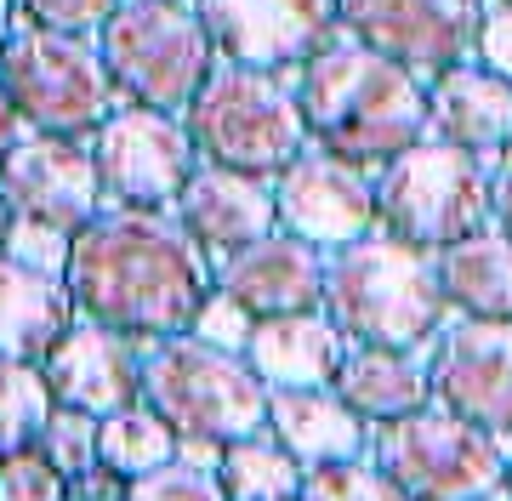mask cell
Segmentation results:
<instances>
[{
    "label": "cell",
    "instance_id": "1",
    "mask_svg": "<svg viewBox=\"0 0 512 501\" xmlns=\"http://www.w3.org/2000/svg\"><path fill=\"white\" fill-rule=\"evenodd\" d=\"M217 285V268L183 217L143 205H103L86 228H74L69 291L86 319H103L126 336H177Z\"/></svg>",
    "mask_w": 512,
    "mask_h": 501
},
{
    "label": "cell",
    "instance_id": "2",
    "mask_svg": "<svg viewBox=\"0 0 512 501\" xmlns=\"http://www.w3.org/2000/svg\"><path fill=\"white\" fill-rule=\"evenodd\" d=\"M296 103L308 120V143L365 171L427 137V80L353 40L348 29L296 69Z\"/></svg>",
    "mask_w": 512,
    "mask_h": 501
},
{
    "label": "cell",
    "instance_id": "3",
    "mask_svg": "<svg viewBox=\"0 0 512 501\" xmlns=\"http://www.w3.org/2000/svg\"><path fill=\"white\" fill-rule=\"evenodd\" d=\"M325 314L376 348H433L450 325V302L439 285V257L387 228L325 251Z\"/></svg>",
    "mask_w": 512,
    "mask_h": 501
},
{
    "label": "cell",
    "instance_id": "4",
    "mask_svg": "<svg viewBox=\"0 0 512 501\" xmlns=\"http://www.w3.org/2000/svg\"><path fill=\"white\" fill-rule=\"evenodd\" d=\"M188 137L211 166L279 177L308 149V120L296 103V69H251V63H217L194 103L183 109Z\"/></svg>",
    "mask_w": 512,
    "mask_h": 501
},
{
    "label": "cell",
    "instance_id": "5",
    "mask_svg": "<svg viewBox=\"0 0 512 501\" xmlns=\"http://www.w3.org/2000/svg\"><path fill=\"white\" fill-rule=\"evenodd\" d=\"M143 399L177 433H200L222 445L268 427V382L251 371V359L211 348L194 331L143 342Z\"/></svg>",
    "mask_w": 512,
    "mask_h": 501
},
{
    "label": "cell",
    "instance_id": "6",
    "mask_svg": "<svg viewBox=\"0 0 512 501\" xmlns=\"http://www.w3.org/2000/svg\"><path fill=\"white\" fill-rule=\"evenodd\" d=\"M490 217V160L444 143L416 137L387 166H376V228L410 245L444 251V245L478 234Z\"/></svg>",
    "mask_w": 512,
    "mask_h": 501
},
{
    "label": "cell",
    "instance_id": "7",
    "mask_svg": "<svg viewBox=\"0 0 512 501\" xmlns=\"http://www.w3.org/2000/svg\"><path fill=\"white\" fill-rule=\"evenodd\" d=\"M370 456L416 501H512L507 445L439 399L370 427Z\"/></svg>",
    "mask_w": 512,
    "mask_h": 501
},
{
    "label": "cell",
    "instance_id": "8",
    "mask_svg": "<svg viewBox=\"0 0 512 501\" xmlns=\"http://www.w3.org/2000/svg\"><path fill=\"white\" fill-rule=\"evenodd\" d=\"M0 80L6 97L18 103L29 131H69L92 137L126 97L114 86L97 35H69V29H40L18 23L0 46Z\"/></svg>",
    "mask_w": 512,
    "mask_h": 501
},
{
    "label": "cell",
    "instance_id": "9",
    "mask_svg": "<svg viewBox=\"0 0 512 501\" xmlns=\"http://www.w3.org/2000/svg\"><path fill=\"white\" fill-rule=\"evenodd\" d=\"M97 46L126 103L171 114H183L222 63L194 0H120L114 18L97 29Z\"/></svg>",
    "mask_w": 512,
    "mask_h": 501
},
{
    "label": "cell",
    "instance_id": "10",
    "mask_svg": "<svg viewBox=\"0 0 512 501\" xmlns=\"http://www.w3.org/2000/svg\"><path fill=\"white\" fill-rule=\"evenodd\" d=\"M92 154L103 177V205H143V211L177 205L183 183L200 166L183 114L143 109V103H120L92 131Z\"/></svg>",
    "mask_w": 512,
    "mask_h": 501
},
{
    "label": "cell",
    "instance_id": "11",
    "mask_svg": "<svg viewBox=\"0 0 512 501\" xmlns=\"http://www.w3.org/2000/svg\"><path fill=\"white\" fill-rule=\"evenodd\" d=\"M222 63L251 69H302L342 35L336 0H194Z\"/></svg>",
    "mask_w": 512,
    "mask_h": 501
},
{
    "label": "cell",
    "instance_id": "12",
    "mask_svg": "<svg viewBox=\"0 0 512 501\" xmlns=\"http://www.w3.org/2000/svg\"><path fill=\"white\" fill-rule=\"evenodd\" d=\"M336 6L353 40L416 69L421 80L467 63L484 18V0H336Z\"/></svg>",
    "mask_w": 512,
    "mask_h": 501
},
{
    "label": "cell",
    "instance_id": "13",
    "mask_svg": "<svg viewBox=\"0 0 512 501\" xmlns=\"http://www.w3.org/2000/svg\"><path fill=\"white\" fill-rule=\"evenodd\" d=\"M0 194L18 217H46L57 228H86L103 211L92 137L69 131H23L0 160Z\"/></svg>",
    "mask_w": 512,
    "mask_h": 501
},
{
    "label": "cell",
    "instance_id": "14",
    "mask_svg": "<svg viewBox=\"0 0 512 501\" xmlns=\"http://www.w3.org/2000/svg\"><path fill=\"white\" fill-rule=\"evenodd\" d=\"M274 200H279V228L302 234L319 251H336V245L376 228V171L308 143L274 177Z\"/></svg>",
    "mask_w": 512,
    "mask_h": 501
},
{
    "label": "cell",
    "instance_id": "15",
    "mask_svg": "<svg viewBox=\"0 0 512 501\" xmlns=\"http://www.w3.org/2000/svg\"><path fill=\"white\" fill-rule=\"evenodd\" d=\"M433 399L512 450V319H450L433 342Z\"/></svg>",
    "mask_w": 512,
    "mask_h": 501
},
{
    "label": "cell",
    "instance_id": "16",
    "mask_svg": "<svg viewBox=\"0 0 512 501\" xmlns=\"http://www.w3.org/2000/svg\"><path fill=\"white\" fill-rule=\"evenodd\" d=\"M46 382H52L57 405H80L92 416H114L143 399V336H126L103 325V319H74L69 336L57 342L46 359Z\"/></svg>",
    "mask_w": 512,
    "mask_h": 501
},
{
    "label": "cell",
    "instance_id": "17",
    "mask_svg": "<svg viewBox=\"0 0 512 501\" xmlns=\"http://www.w3.org/2000/svg\"><path fill=\"white\" fill-rule=\"evenodd\" d=\"M183 228L200 240V251L217 268L222 257L245 251L251 240L274 234L279 228V200H274V177H256V171H234V166H211L200 160L194 177L183 183L177 205H171Z\"/></svg>",
    "mask_w": 512,
    "mask_h": 501
},
{
    "label": "cell",
    "instance_id": "18",
    "mask_svg": "<svg viewBox=\"0 0 512 501\" xmlns=\"http://www.w3.org/2000/svg\"><path fill=\"white\" fill-rule=\"evenodd\" d=\"M217 285L234 291L256 319L325 308V251L308 245L302 234H291V228H274V234L251 240L245 251L222 257Z\"/></svg>",
    "mask_w": 512,
    "mask_h": 501
},
{
    "label": "cell",
    "instance_id": "19",
    "mask_svg": "<svg viewBox=\"0 0 512 501\" xmlns=\"http://www.w3.org/2000/svg\"><path fill=\"white\" fill-rule=\"evenodd\" d=\"M353 336L325 314V308H302V314H268L256 319L245 359L268 388H330L342 359H348Z\"/></svg>",
    "mask_w": 512,
    "mask_h": 501
},
{
    "label": "cell",
    "instance_id": "20",
    "mask_svg": "<svg viewBox=\"0 0 512 501\" xmlns=\"http://www.w3.org/2000/svg\"><path fill=\"white\" fill-rule=\"evenodd\" d=\"M427 131L478 160H495L512 143V80L490 75L473 57L433 75L427 80Z\"/></svg>",
    "mask_w": 512,
    "mask_h": 501
},
{
    "label": "cell",
    "instance_id": "21",
    "mask_svg": "<svg viewBox=\"0 0 512 501\" xmlns=\"http://www.w3.org/2000/svg\"><path fill=\"white\" fill-rule=\"evenodd\" d=\"M268 433L302 467L370 456V422L336 388H268Z\"/></svg>",
    "mask_w": 512,
    "mask_h": 501
},
{
    "label": "cell",
    "instance_id": "22",
    "mask_svg": "<svg viewBox=\"0 0 512 501\" xmlns=\"http://www.w3.org/2000/svg\"><path fill=\"white\" fill-rule=\"evenodd\" d=\"M330 388L342 393L370 427L399 422L410 410L433 405V348H376V342H353Z\"/></svg>",
    "mask_w": 512,
    "mask_h": 501
},
{
    "label": "cell",
    "instance_id": "23",
    "mask_svg": "<svg viewBox=\"0 0 512 501\" xmlns=\"http://www.w3.org/2000/svg\"><path fill=\"white\" fill-rule=\"evenodd\" d=\"M80 319L69 279L0 257V359H46Z\"/></svg>",
    "mask_w": 512,
    "mask_h": 501
},
{
    "label": "cell",
    "instance_id": "24",
    "mask_svg": "<svg viewBox=\"0 0 512 501\" xmlns=\"http://www.w3.org/2000/svg\"><path fill=\"white\" fill-rule=\"evenodd\" d=\"M450 314L461 319H512V234L484 223L478 234L433 251Z\"/></svg>",
    "mask_w": 512,
    "mask_h": 501
},
{
    "label": "cell",
    "instance_id": "25",
    "mask_svg": "<svg viewBox=\"0 0 512 501\" xmlns=\"http://www.w3.org/2000/svg\"><path fill=\"white\" fill-rule=\"evenodd\" d=\"M217 479H222V490H228V501H296V496H302L308 467L296 462L291 450L262 427V433L228 439Z\"/></svg>",
    "mask_w": 512,
    "mask_h": 501
},
{
    "label": "cell",
    "instance_id": "26",
    "mask_svg": "<svg viewBox=\"0 0 512 501\" xmlns=\"http://www.w3.org/2000/svg\"><path fill=\"white\" fill-rule=\"evenodd\" d=\"M97 456L114 467V473H126V479H143L154 467L177 462V427L165 422L160 410L137 399V405L114 410L103 416V433H97Z\"/></svg>",
    "mask_w": 512,
    "mask_h": 501
},
{
    "label": "cell",
    "instance_id": "27",
    "mask_svg": "<svg viewBox=\"0 0 512 501\" xmlns=\"http://www.w3.org/2000/svg\"><path fill=\"white\" fill-rule=\"evenodd\" d=\"M52 410H57V393L46 382V365H35V359H0V456L35 445Z\"/></svg>",
    "mask_w": 512,
    "mask_h": 501
},
{
    "label": "cell",
    "instance_id": "28",
    "mask_svg": "<svg viewBox=\"0 0 512 501\" xmlns=\"http://www.w3.org/2000/svg\"><path fill=\"white\" fill-rule=\"evenodd\" d=\"M296 501H416V496L399 479H387V467L376 456H353V462L308 467Z\"/></svg>",
    "mask_w": 512,
    "mask_h": 501
},
{
    "label": "cell",
    "instance_id": "29",
    "mask_svg": "<svg viewBox=\"0 0 512 501\" xmlns=\"http://www.w3.org/2000/svg\"><path fill=\"white\" fill-rule=\"evenodd\" d=\"M97 433H103V416H92V410H80V405H57L52 416H46V427H40L35 450L57 467V473L74 479V473H86L92 462H103V456H97Z\"/></svg>",
    "mask_w": 512,
    "mask_h": 501
},
{
    "label": "cell",
    "instance_id": "30",
    "mask_svg": "<svg viewBox=\"0 0 512 501\" xmlns=\"http://www.w3.org/2000/svg\"><path fill=\"white\" fill-rule=\"evenodd\" d=\"M0 257L23 262V268H40V274L69 279V257H74V228H57L46 217H18L12 211V228L0 240Z\"/></svg>",
    "mask_w": 512,
    "mask_h": 501
},
{
    "label": "cell",
    "instance_id": "31",
    "mask_svg": "<svg viewBox=\"0 0 512 501\" xmlns=\"http://www.w3.org/2000/svg\"><path fill=\"white\" fill-rule=\"evenodd\" d=\"M188 331L200 336V342H211V348L245 353V342H251V331H256V314L234 297V291L211 285V291H205V302L194 308V319H188Z\"/></svg>",
    "mask_w": 512,
    "mask_h": 501
},
{
    "label": "cell",
    "instance_id": "32",
    "mask_svg": "<svg viewBox=\"0 0 512 501\" xmlns=\"http://www.w3.org/2000/svg\"><path fill=\"white\" fill-rule=\"evenodd\" d=\"M0 501H69V473H57L35 445L0 456Z\"/></svg>",
    "mask_w": 512,
    "mask_h": 501
},
{
    "label": "cell",
    "instance_id": "33",
    "mask_svg": "<svg viewBox=\"0 0 512 501\" xmlns=\"http://www.w3.org/2000/svg\"><path fill=\"white\" fill-rule=\"evenodd\" d=\"M131 501H228L222 479L211 467H194V462H165L143 479H131Z\"/></svg>",
    "mask_w": 512,
    "mask_h": 501
},
{
    "label": "cell",
    "instance_id": "34",
    "mask_svg": "<svg viewBox=\"0 0 512 501\" xmlns=\"http://www.w3.org/2000/svg\"><path fill=\"white\" fill-rule=\"evenodd\" d=\"M18 23H40V29H69V35H97L114 18L120 0H12Z\"/></svg>",
    "mask_w": 512,
    "mask_h": 501
},
{
    "label": "cell",
    "instance_id": "35",
    "mask_svg": "<svg viewBox=\"0 0 512 501\" xmlns=\"http://www.w3.org/2000/svg\"><path fill=\"white\" fill-rule=\"evenodd\" d=\"M473 63H484L490 75L512 80V6L507 0H484L478 40H473Z\"/></svg>",
    "mask_w": 512,
    "mask_h": 501
},
{
    "label": "cell",
    "instance_id": "36",
    "mask_svg": "<svg viewBox=\"0 0 512 501\" xmlns=\"http://www.w3.org/2000/svg\"><path fill=\"white\" fill-rule=\"evenodd\" d=\"M69 501H131V479L114 473L109 462H92L86 473L69 479Z\"/></svg>",
    "mask_w": 512,
    "mask_h": 501
},
{
    "label": "cell",
    "instance_id": "37",
    "mask_svg": "<svg viewBox=\"0 0 512 501\" xmlns=\"http://www.w3.org/2000/svg\"><path fill=\"white\" fill-rule=\"evenodd\" d=\"M490 217L512 234V143L490 160Z\"/></svg>",
    "mask_w": 512,
    "mask_h": 501
},
{
    "label": "cell",
    "instance_id": "38",
    "mask_svg": "<svg viewBox=\"0 0 512 501\" xmlns=\"http://www.w3.org/2000/svg\"><path fill=\"white\" fill-rule=\"evenodd\" d=\"M23 114H18V103H12V97H6V80H0V160H6V149H12V143H18L23 137Z\"/></svg>",
    "mask_w": 512,
    "mask_h": 501
},
{
    "label": "cell",
    "instance_id": "39",
    "mask_svg": "<svg viewBox=\"0 0 512 501\" xmlns=\"http://www.w3.org/2000/svg\"><path fill=\"white\" fill-rule=\"evenodd\" d=\"M12 29H18V6H12V0H0V46H6Z\"/></svg>",
    "mask_w": 512,
    "mask_h": 501
},
{
    "label": "cell",
    "instance_id": "40",
    "mask_svg": "<svg viewBox=\"0 0 512 501\" xmlns=\"http://www.w3.org/2000/svg\"><path fill=\"white\" fill-rule=\"evenodd\" d=\"M6 228H12V205H6V194H0V240H6Z\"/></svg>",
    "mask_w": 512,
    "mask_h": 501
},
{
    "label": "cell",
    "instance_id": "41",
    "mask_svg": "<svg viewBox=\"0 0 512 501\" xmlns=\"http://www.w3.org/2000/svg\"><path fill=\"white\" fill-rule=\"evenodd\" d=\"M507 490H512V450H507Z\"/></svg>",
    "mask_w": 512,
    "mask_h": 501
},
{
    "label": "cell",
    "instance_id": "42",
    "mask_svg": "<svg viewBox=\"0 0 512 501\" xmlns=\"http://www.w3.org/2000/svg\"><path fill=\"white\" fill-rule=\"evenodd\" d=\"M507 6H512V0H507Z\"/></svg>",
    "mask_w": 512,
    "mask_h": 501
}]
</instances>
